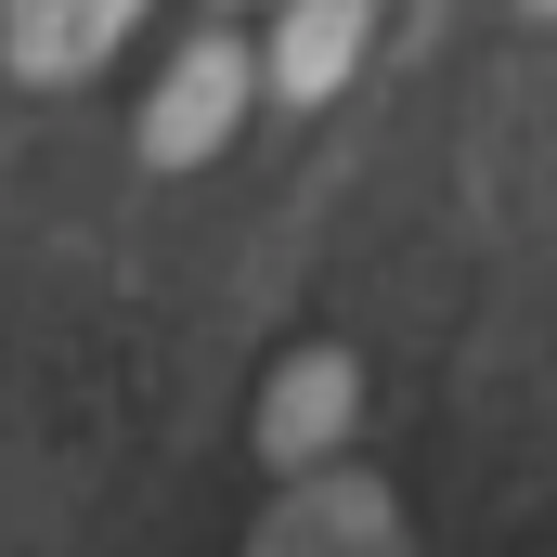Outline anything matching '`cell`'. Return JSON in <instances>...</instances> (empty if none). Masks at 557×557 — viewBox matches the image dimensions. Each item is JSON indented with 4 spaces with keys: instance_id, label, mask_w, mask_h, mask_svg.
I'll use <instances>...</instances> for the list:
<instances>
[{
    "instance_id": "2",
    "label": "cell",
    "mask_w": 557,
    "mask_h": 557,
    "mask_svg": "<svg viewBox=\"0 0 557 557\" xmlns=\"http://www.w3.org/2000/svg\"><path fill=\"white\" fill-rule=\"evenodd\" d=\"M143 13L156 0H0V65L26 91H78L143 39Z\"/></svg>"
},
{
    "instance_id": "1",
    "label": "cell",
    "mask_w": 557,
    "mask_h": 557,
    "mask_svg": "<svg viewBox=\"0 0 557 557\" xmlns=\"http://www.w3.org/2000/svg\"><path fill=\"white\" fill-rule=\"evenodd\" d=\"M247 104H260V39L195 26V39L156 65V91H143V156H156V169H195V156H221V143L247 131Z\"/></svg>"
},
{
    "instance_id": "3",
    "label": "cell",
    "mask_w": 557,
    "mask_h": 557,
    "mask_svg": "<svg viewBox=\"0 0 557 557\" xmlns=\"http://www.w3.org/2000/svg\"><path fill=\"white\" fill-rule=\"evenodd\" d=\"M363 52H376V0H273L260 91H273V104H337Z\"/></svg>"
},
{
    "instance_id": "4",
    "label": "cell",
    "mask_w": 557,
    "mask_h": 557,
    "mask_svg": "<svg viewBox=\"0 0 557 557\" xmlns=\"http://www.w3.org/2000/svg\"><path fill=\"white\" fill-rule=\"evenodd\" d=\"M519 13H532V26H557V0H519Z\"/></svg>"
}]
</instances>
